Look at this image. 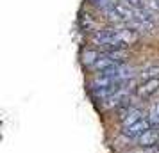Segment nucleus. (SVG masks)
<instances>
[{
    "mask_svg": "<svg viewBox=\"0 0 159 153\" xmlns=\"http://www.w3.org/2000/svg\"><path fill=\"white\" fill-rule=\"evenodd\" d=\"M157 141H159V132L154 130V128H150L147 134H143L141 137L138 139L139 146H145V148H152V146H156L157 144Z\"/></svg>",
    "mask_w": 159,
    "mask_h": 153,
    "instance_id": "4",
    "label": "nucleus"
},
{
    "mask_svg": "<svg viewBox=\"0 0 159 153\" xmlns=\"http://www.w3.org/2000/svg\"><path fill=\"white\" fill-rule=\"evenodd\" d=\"M150 128H152L150 119H148V117H143V119H139L136 123H132V125H129V126L122 128V134L125 137L132 139V141H138V139L141 137L143 134H147Z\"/></svg>",
    "mask_w": 159,
    "mask_h": 153,
    "instance_id": "1",
    "label": "nucleus"
},
{
    "mask_svg": "<svg viewBox=\"0 0 159 153\" xmlns=\"http://www.w3.org/2000/svg\"><path fill=\"white\" fill-rule=\"evenodd\" d=\"M157 89H159V79H150V80H145L138 87V95L141 98H150L154 93H157Z\"/></svg>",
    "mask_w": 159,
    "mask_h": 153,
    "instance_id": "3",
    "label": "nucleus"
},
{
    "mask_svg": "<svg viewBox=\"0 0 159 153\" xmlns=\"http://www.w3.org/2000/svg\"><path fill=\"white\" fill-rule=\"evenodd\" d=\"M148 119H150L152 126H159V102H156L154 105L150 107V110H148Z\"/></svg>",
    "mask_w": 159,
    "mask_h": 153,
    "instance_id": "6",
    "label": "nucleus"
},
{
    "mask_svg": "<svg viewBox=\"0 0 159 153\" xmlns=\"http://www.w3.org/2000/svg\"><path fill=\"white\" fill-rule=\"evenodd\" d=\"M141 79L145 80H150V79H159V64H150L148 68H145L141 71Z\"/></svg>",
    "mask_w": 159,
    "mask_h": 153,
    "instance_id": "5",
    "label": "nucleus"
},
{
    "mask_svg": "<svg viewBox=\"0 0 159 153\" xmlns=\"http://www.w3.org/2000/svg\"><path fill=\"white\" fill-rule=\"evenodd\" d=\"M145 114L141 109H138V107H130V109H127L125 112L122 114V128H125V126H129V125L136 123V121H139V119H143Z\"/></svg>",
    "mask_w": 159,
    "mask_h": 153,
    "instance_id": "2",
    "label": "nucleus"
}]
</instances>
